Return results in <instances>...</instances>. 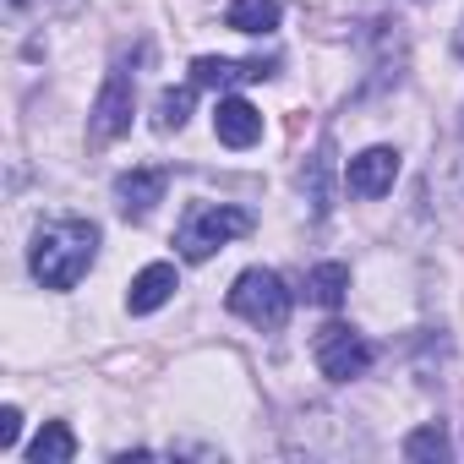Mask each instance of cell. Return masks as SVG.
<instances>
[{
    "instance_id": "obj_1",
    "label": "cell",
    "mask_w": 464,
    "mask_h": 464,
    "mask_svg": "<svg viewBox=\"0 0 464 464\" xmlns=\"http://www.w3.org/2000/svg\"><path fill=\"white\" fill-rule=\"evenodd\" d=\"M93 257H99V224L88 218H50L34 229V246H28V268L44 290H77Z\"/></svg>"
},
{
    "instance_id": "obj_2",
    "label": "cell",
    "mask_w": 464,
    "mask_h": 464,
    "mask_svg": "<svg viewBox=\"0 0 464 464\" xmlns=\"http://www.w3.org/2000/svg\"><path fill=\"white\" fill-rule=\"evenodd\" d=\"M241 236H252V213H246V208H229V202H191L186 218H180L175 246H180L186 263H208L218 246L241 241Z\"/></svg>"
},
{
    "instance_id": "obj_3",
    "label": "cell",
    "mask_w": 464,
    "mask_h": 464,
    "mask_svg": "<svg viewBox=\"0 0 464 464\" xmlns=\"http://www.w3.org/2000/svg\"><path fill=\"white\" fill-rule=\"evenodd\" d=\"M229 312L241 323H252V328H263V334H274V328L290 323V290H285V279L274 268H246L236 285H229Z\"/></svg>"
},
{
    "instance_id": "obj_4",
    "label": "cell",
    "mask_w": 464,
    "mask_h": 464,
    "mask_svg": "<svg viewBox=\"0 0 464 464\" xmlns=\"http://www.w3.org/2000/svg\"><path fill=\"white\" fill-rule=\"evenodd\" d=\"M131 104H137V72H131V61L121 55V61L110 66L99 99H93V115H88L93 142H115L121 131H131Z\"/></svg>"
},
{
    "instance_id": "obj_5",
    "label": "cell",
    "mask_w": 464,
    "mask_h": 464,
    "mask_svg": "<svg viewBox=\"0 0 464 464\" xmlns=\"http://www.w3.org/2000/svg\"><path fill=\"white\" fill-rule=\"evenodd\" d=\"M366 366H372V344H366L355 328L328 323V328L317 334V372H323L328 382H355Z\"/></svg>"
},
{
    "instance_id": "obj_6",
    "label": "cell",
    "mask_w": 464,
    "mask_h": 464,
    "mask_svg": "<svg viewBox=\"0 0 464 464\" xmlns=\"http://www.w3.org/2000/svg\"><path fill=\"white\" fill-rule=\"evenodd\" d=\"M393 180H399V153L393 148H361L355 159H350V169H344V186L355 191V197H382V191H393Z\"/></svg>"
},
{
    "instance_id": "obj_7",
    "label": "cell",
    "mask_w": 464,
    "mask_h": 464,
    "mask_svg": "<svg viewBox=\"0 0 464 464\" xmlns=\"http://www.w3.org/2000/svg\"><path fill=\"white\" fill-rule=\"evenodd\" d=\"M164 186H169V175L153 169V164H148V169H126V175L115 180V208H121L131 224H142V218L164 202Z\"/></svg>"
},
{
    "instance_id": "obj_8",
    "label": "cell",
    "mask_w": 464,
    "mask_h": 464,
    "mask_svg": "<svg viewBox=\"0 0 464 464\" xmlns=\"http://www.w3.org/2000/svg\"><path fill=\"white\" fill-rule=\"evenodd\" d=\"M274 61H229V55H197L191 82L197 88H241V82H268Z\"/></svg>"
},
{
    "instance_id": "obj_9",
    "label": "cell",
    "mask_w": 464,
    "mask_h": 464,
    "mask_svg": "<svg viewBox=\"0 0 464 464\" xmlns=\"http://www.w3.org/2000/svg\"><path fill=\"white\" fill-rule=\"evenodd\" d=\"M213 137L224 142V148H252L257 137H263V115L246 104V99H218V110H213Z\"/></svg>"
},
{
    "instance_id": "obj_10",
    "label": "cell",
    "mask_w": 464,
    "mask_h": 464,
    "mask_svg": "<svg viewBox=\"0 0 464 464\" xmlns=\"http://www.w3.org/2000/svg\"><path fill=\"white\" fill-rule=\"evenodd\" d=\"M180 290V279H175V263H148L137 279H131V290H126V306H131V317H148V312H159L169 295Z\"/></svg>"
},
{
    "instance_id": "obj_11",
    "label": "cell",
    "mask_w": 464,
    "mask_h": 464,
    "mask_svg": "<svg viewBox=\"0 0 464 464\" xmlns=\"http://www.w3.org/2000/svg\"><path fill=\"white\" fill-rule=\"evenodd\" d=\"M279 17H285V0H236V6L224 12V23H229V28H236V34H252V39L274 34V28H279Z\"/></svg>"
},
{
    "instance_id": "obj_12",
    "label": "cell",
    "mask_w": 464,
    "mask_h": 464,
    "mask_svg": "<svg viewBox=\"0 0 464 464\" xmlns=\"http://www.w3.org/2000/svg\"><path fill=\"white\" fill-rule=\"evenodd\" d=\"M28 459H34V464H72V459H77L72 426H66V420H50V426L28 442Z\"/></svg>"
},
{
    "instance_id": "obj_13",
    "label": "cell",
    "mask_w": 464,
    "mask_h": 464,
    "mask_svg": "<svg viewBox=\"0 0 464 464\" xmlns=\"http://www.w3.org/2000/svg\"><path fill=\"white\" fill-rule=\"evenodd\" d=\"M191 99H197V82H186V88H164L159 104H153V126H159V131H180V126L191 121Z\"/></svg>"
},
{
    "instance_id": "obj_14",
    "label": "cell",
    "mask_w": 464,
    "mask_h": 464,
    "mask_svg": "<svg viewBox=\"0 0 464 464\" xmlns=\"http://www.w3.org/2000/svg\"><path fill=\"white\" fill-rule=\"evenodd\" d=\"M344 290H350V268H344V263H317L312 279H306V295H312L317 306H339Z\"/></svg>"
},
{
    "instance_id": "obj_15",
    "label": "cell",
    "mask_w": 464,
    "mask_h": 464,
    "mask_svg": "<svg viewBox=\"0 0 464 464\" xmlns=\"http://www.w3.org/2000/svg\"><path fill=\"white\" fill-rule=\"evenodd\" d=\"M453 453V442H448V431L431 420V426H415L410 437H404V459L410 464H437V459H448Z\"/></svg>"
},
{
    "instance_id": "obj_16",
    "label": "cell",
    "mask_w": 464,
    "mask_h": 464,
    "mask_svg": "<svg viewBox=\"0 0 464 464\" xmlns=\"http://www.w3.org/2000/svg\"><path fill=\"white\" fill-rule=\"evenodd\" d=\"M17 437H23V410H17V404H6V410H0V453H12V448H17Z\"/></svg>"
}]
</instances>
